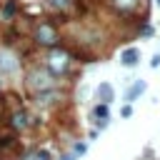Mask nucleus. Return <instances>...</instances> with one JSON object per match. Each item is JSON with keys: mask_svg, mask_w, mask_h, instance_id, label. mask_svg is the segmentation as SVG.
<instances>
[{"mask_svg": "<svg viewBox=\"0 0 160 160\" xmlns=\"http://www.w3.org/2000/svg\"><path fill=\"white\" fill-rule=\"evenodd\" d=\"M25 85L30 92H50L55 88V75L48 70V68H30L28 70V78H25Z\"/></svg>", "mask_w": 160, "mask_h": 160, "instance_id": "obj_1", "label": "nucleus"}, {"mask_svg": "<svg viewBox=\"0 0 160 160\" xmlns=\"http://www.w3.org/2000/svg\"><path fill=\"white\" fill-rule=\"evenodd\" d=\"M68 68H70V55L68 52H62V50H52L50 55H48V70L50 72H68Z\"/></svg>", "mask_w": 160, "mask_h": 160, "instance_id": "obj_2", "label": "nucleus"}, {"mask_svg": "<svg viewBox=\"0 0 160 160\" xmlns=\"http://www.w3.org/2000/svg\"><path fill=\"white\" fill-rule=\"evenodd\" d=\"M35 40H38L40 45H52V42L58 40V35H55V28H52L50 22H42V25L38 28V32H35Z\"/></svg>", "mask_w": 160, "mask_h": 160, "instance_id": "obj_3", "label": "nucleus"}, {"mask_svg": "<svg viewBox=\"0 0 160 160\" xmlns=\"http://www.w3.org/2000/svg\"><path fill=\"white\" fill-rule=\"evenodd\" d=\"M18 70V60L10 50H0V72H15Z\"/></svg>", "mask_w": 160, "mask_h": 160, "instance_id": "obj_4", "label": "nucleus"}, {"mask_svg": "<svg viewBox=\"0 0 160 160\" xmlns=\"http://www.w3.org/2000/svg\"><path fill=\"white\" fill-rule=\"evenodd\" d=\"M138 58H140V52L135 50V48H128V50H122V55H120V62L122 65H138Z\"/></svg>", "mask_w": 160, "mask_h": 160, "instance_id": "obj_5", "label": "nucleus"}, {"mask_svg": "<svg viewBox=\"0 0 160 160\" xmlns=\"http://www.w3.org/2000/svg\"><path fill=\"white\" fill-rule=\"evenodd\" d=\"M142 90H145V82H142V80H135V82H132V88H128L125 100H128V102H132L138 95H142Z\"/></svg>", "mask_w": 160, "mask_h": 160, "instance_id": "obj_6", "label": "nucleus"}, {"mask_svg": "<svg viewBox=\"0 0 160 160\" xmlns=\"http://www.w3.org/2000/svg\"><path fill=\"white\" fill-rule=\"evenodd\" d=\"M112 95H115V92H112V88H110L108 82H100V85H98V98H100L105 105L112 102Z\"/></svg>", "mask_w": 160, "mask_h": 160, "instance_id": "obj_7", "label": "nucleus"}, {"mask_svg": "<svg viewBox=\"0 0 160 160\" xmlns=\"http://www.w3.org/2000/svg\"><path fill=\"white\" fill-rule=\"evenodd\" d=\"M10 125H12V128H18V130H20V128H25V125H28V112H25V110H18V112L10 118Z\"/></svg>", "mask_w": 160, "mask_h": 160, "instance_id": "obj_8", "label": "nucleus"}, {"mask_svg": "<svg viewBox=\"0 0 160 160\" xmlns=\"http://www.w3.org/2000/svg\"><path fill=\"white\" fill-rule=\"evenodd\" d=\"M25 160H50V152L48 150H32V152H28Z\"/></svg>", "mask_w": 160, "mask_h": 160, "instance_id": "obj_9", "label": "nucleus"}, {"mask_svg": "<svg viewBox=\"0 0 160 160\" xmlns=\"http://www.w3.org/2000/svg\"><path fill=\"white\" fill-rule=\"evenodd\" d=\"M92 115H95V118H100V125H102V122L108 120V105H105V102H102V105H98V108L92 110Z\"/></svg>", "mask_w": 160, "mask_h": 160, "instance_id": "obj_10", "label": "nucleus"}, {"mask_svg": "<svg viewBox=\"0 0 160 160\" xmlns=\"http://www.w3.org/2000/svg\"><path fill=\"white\" fill-rule=\"evenodd\" d=\"M15 10H18L15 0H8V2H5V15H8V18H12V15H15Z\"/></svg>", "mask_w": 160, "mask_h": 160, "instance_id": "obj_11", "label": "nucleus"}, {"mask_svg": "<svg viewBox=\"0 0 160 160\" xmlns=\"http://www.w3.org/2000/svg\"><path fill=\"white\" fill-rule=\"evenodd\" d=\"M112 5H115V8L128 10V8H132V5H135V0H112Z\"/></svg>", "mask_w": 160, "mask_h": 160, "instance_id": "obj_12", "label": "nucleus"}, {"mask_svg": "<svg viewBox=\"0 0 160 160\" xmlns=\"http://www.w3.org/2000/svg\"><path fill=\"white\" fill-rule=\"evenodd\" d=\"M120 115H122V118H130V115H132V108H130V105H125V108L120 110Z\"/></svg>", "mask_w": 160, "mask_h": 160, "instance_id": "obj_13", "label": "nucleus"}, {"mask_svg": "<svg viewBox=\"0 0 160 160\" xmlns=\"http://www.w3.org/2000/svg\"><path fill=\"white\" fill-rule=\"evenodd\" d=\"M150 65H152V68H158V65H160V55H155V58L150 60Z\"/></svg>", "mask_w": 160, "mask_h": 160, "instance_id": "obj_14", "label": "nucleus"}, {"mask_svg": "<svg viewBox=\"0 0 160 160\" xmlns=\"http://www.w3.org/2000/svg\"><path fill=\"white\" fill-rule=\"evenodd\" d=\"M65 2H68V0H52V5H58V8H62Z\"/></svg>", "mask_w": 160, "mask_h": 160, "instance_id": "obj_15", "label": "nucleus"}, {"mask_svg": "<svg viewBox=\"0 0 160 160\" xmlns=\"http://www.w3.org/2000/svg\"><path fill=\"white\" fill-rule=\"evenodd\" d=\"M158 5H160V0H158Z\"/></svg>", "mask_w": 160, "mask_h": 160, "instance_id": "obj_16", "label": "nucleus"}]
</instances>
